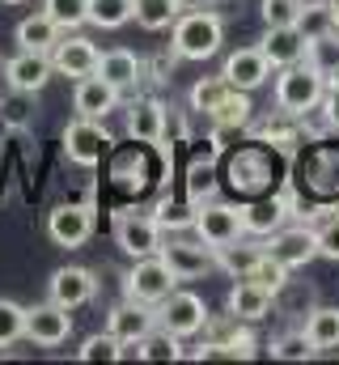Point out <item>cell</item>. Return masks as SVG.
Here are the masks:
<instances>
[{"mask_svg":"<svg viewBox=\"0 0 339 365\" xmlns=\"http://www.w3.org/2000/svg\"><path fill=\"white\" fill-rule=\"evenodd\" d=\"M276 179H284V162H280V149L267 145V140H254V145H242L229 153L225 162V182L238 191V195H267Z\"/></svg>","mask_w":339,"mask_h":365,"instance_id":"1","label":"cell"},{"mask_svg":"<svg viewBox=\"0 0 339 365\" xmlns=\"http://www.w3.org/2000/svg\"><path fill=\"white\" fill-rule=\"evenodd\" d=\"M225 43V21L212 9H191L178 13V21L170 26V47L182 60H212Z\"/></svg>","mask_w":339,"mask_h":365,"instance_id":"2","label":"cell"},{"mask_svg":"<svg viewBox=\"0 0 339 365\" xmlns=\"http://www.w3.org/2000/svg\"><path fill=\"white\" fill-rule=\"evenodd\" d=\"M323 98H327V73H323V68H314L310 60L280 68V77H276V106H280L288 119H301V115L314 110Z\"/></svg>","mask_w":339,"mask_h":365,"instance_id":"3","label":"cell"},{"mask_svg":"<svg viewBox=\"0 0 339 365\" xmlns=\"http://www.w3.org/2000/svg\"><path fill=\"white\" fill-rule=\"evenodd\" d=\"M162 145H145V140H132L123 145L115 158H110V179L119 182L123 191H149L153 182L162 179Z\"/></svg>","mask_w":339,"mask_h":365,"instance_id":"4","label":"cell"},{"mask_svg":"<svg viewBox=\"0 0 339 365\" xmlns=\"http://www.w3.org/2000/svg\"><path fill=\"white\" fill-rule=\"evenodd\" d=\"M178 284H182V280L170 272V264L162 255H145V259H136V264L127 268V276H123V297L145 302V306H162Z\"/></svg>","mask_w":339,"mask_h":365,"instance_id":"5","label":"cell"},{"mask_svg":"<svg viewBox=\"0 0 339 365\" xmlns=\"http://www.w3.org/2000/svg\"><path fill=\"white\" fill-rule=\"evenodd\" d=\"M115 242H119V251H123V255L145 259V255H162L166 230L153 221V212H132V208H119V212H115Z\"/></svg>","mask_w":339,"mask_h":365,"instance_id":"6","label":"cell"},{"mask_svg":"<svg viewBox=\"0 0 339 365\" xmlns=\"http://www.w3.org/2000/svg\"><path fill=\"white\" fill-rule=\"evenodd\" d=\"M106 153H110V136H106L102 119L77 115V119L64 128V158H68L73 166L93 170V166H102V162H106Z\"/></svg>","mask_w":339,"mask_h":365,"instance_id":"7","label":"cell"},{"mask_svg":"<svg viewBox=\"0 0 339 365\" xmlns=\"http://www.w3.org/2000/svg\"><path fill=\"white\" fill-rule=\"evenodd\" d=\"M195 238L199 242H208L212 251H221V247H229V242H238L246 230H242V208H234V204H221V200H204L199 208H195Z\"/></svg>","mask_w":339,"mask_h":365,"instance_id":"8","label":"cell"},{"mask_svg":"<svg viewBox=\"0 0 339 365\" xmlns=\"http://www.w3.org/2000/svg\"><path fill=\"white\" fill-rule=\"evenodd\" d=\"M157 323H162L166 331H174L178 340H191V336L204 331V323H208V306H204L199 293H191V289H174L166 302L157 306Z\"/></svg>","mask_w":339,"mask_h":365,"instance_id":"9","label":"cell"},{"mask_svg":"<svg viewBox=\"0 0 339 365\" xmlns=\"http://www.w3.org/2000/svg\"><path fill=\"white\" fill-rule=\"evenodd\" d=\"M73 336V314L68 306L60 302H38V306H26V340L38 344V349H56Z\"/></svg>","mask_w":339,"mask_h":365,"instance_id":"10","label":"cell"},{"mask_svg":"<svg viewBox=\"0 0 339 365\" xmlns=\"http://www.w3.org/2000/svg\"><path fill=\"white\" fill-rule=\"evenodd\" d=\"M93 234V208L89 204H56L47 212V238L64 251H81Z\"/></svg>","mask_w":339,"mask_h":365,"instance_id":"11","label":"cell"},{"mask_svg":"<svg viewBox=\"0 0 339 365\" xmlns=\"http://www.w3.org/2000/svg\"><path fill=\"white\" fill-rule=\"evenodd\" d=\"M263 251H267L271 259H280L288 272H297V268H306L310 259H318V238H314V230H306V225H280Z\"/></svg>","mask_w":339,"mask_h":365,"instance_id":"12","label":"cell"},{"mask_svg":"<svg viewBox=\"0 0 339 365\" xmlns=\"http://www.w3.org/2000/svg\"><path fill=\"white\" fill-rule=\"evenodd\" d=\"M288 217H293V204H288V195H280V191L254 195V200L242 204V230L254 234V238H271L280 225H288Z\"/></svg>","mask_w":339,"mask_h":365,"instance_id":"13","label":"cell"},{"mask_svg":"<svg viewBox=\"0 0 339 365\" xmlns=\"http://www.w3.org/2000/svg\"><path fill=\"white\" fill-rule=\"evenodd\" d=\"M51 68L60 73V77H89L93 68H98V47L77 34V30H68V34H60V43L51 47Z\"/></svg>","mask_w":339,"mask_h":365,"instance_id":"14","label":"cell"},{"mask_svg":"<svg viewBox=\"0 0 339 365\" xmlns=\"http://www.w3.org/2000/svg\"><path fill=\"white\" fill-rule=\"evenodd\" d=\"M153 327H157V306H145V302H132V297H123V302L106 314V331H110L115 340H123V344L145 340Z\"/></svg>","mask_w":339,"mask_h":365,"instance_id":"15","label":"cell"},{"mask_svg":"<svg viewBox=\"0 0 339 365\" xmlns=\"http://www.w3.org/2000/svg\"><path fill=\"white\" fill-rule=\"evenodd\" d=\"M162 259L170 264V272L178 276V280H195V276L217 268V251L208 242H182V238L162 242Z\"/></svg>","mask_w":339,"mask_h":365,"instance_id":"16","label":"cell"},{"mask_svg":"<svg viewBox=\"0 0 339 365\" xmlns=\"http://www.w3.org/2000/svg\"><path fill=\"white\" fill-rule=\"evenodd\" d=\"M221 77H225V81H229L234 90L254 93L259 86H267V77H271V64H267L263 47H238V51H234V56L225 60Z\"/></svg>","mask_w":339,"mask_h":365,"instance_id":"17","label":"cell"},{"mask_svg":"<svg viewBox=\"0 0 339 365\" xmlns=\"http://www.w3.org/2000/svg\"><path fill=\"white\" fill-rule=\"evenodd\" d=\"M47 293H51V302L77 310V306H85V302H93V293H98V276L89 272V268H77V264L56 268L51 280H47Z\"/></svg>","mask_w":339,"mask_h":365,"instance_id":"18","label":"cell"},{"mask_svg":"<svg viewBox=\"0 0 339 365\" xmlns=\"http://www.w3.org/2000/svg\"><path fill=\"white\" fill-rule=\"evenodd\" d=\"M102 81H110L119 93L136 90L145 81V60L127 47H110V51H98V68H93Z\"/></svg>","mask_w":339,"mask_h":365,"instance_id":"19","label":"cell"},{"mask_svg":"<svg viewBox=\"0 0 339 365\" xmlns=\"http://www.w3.org/2000/svg\"><path fill=\"white\" fill-rule=\"evenodd\" d=\"M263 56L271 68H288V64H301L306 51H310V38L301 34V26H267L263 34Z\"/></svg>","mask_w":339,"mask_h":365,"instance_id":"20","label":"cell"},{"mask_svg":"<svg viewBox=\"0 0 339 365\" xmlns=\"http://www.w3.org/2000/svg\"><path fill=\"white\" fill-rule=\"evenodd\" d=\"M51 56L43 51H17L13 60H4V81L9 90H26V93H38L47 81H51Z\"/></svg>","mask_w":339,"mask_h":365,"instance_id":"21","label":"cell"},{"mask_svg":"<svg viewBox=\"0 0 339 365\" xmlns=\"http://www.w3.org/2000/svg\"><path fill=\"white\" fill-rule=\"evenodd\" d=\"M119 98L123 93L115 90L110 81H102L98 73H89L77 81V90H73V110L77 115H89V119H106L110 110H119Z\"/></svg>","mask_w":339,"mask_h":365,"instance_id":"22","label":"cell"},{"mask_svg":"<svg viewBox=\"0 0 339 365\" xmlns=\"http://www.w3.org/2000/svg\"><path fill=\"white\" fill-rule=\"evenodd\" d=\"M166 119H170V106L162 98H140V102H132L127 136L132 140H145V145H162L166 140Z\"/></svg>","mask_w":339,"mask_h":365,"instance_id":"23","label":"cell"},{"mask_svg":"<svg viewBox=\"0 0 339 365\" xmlns=\"http://www.w3.org/2000/svg\"><path fill=\"white\" fill-rule=\"evenodd\" d=\"M225 310H229L234 319H242V323H259V319L271 314V289H263V284H254L246 276H238V284L229 289Z\"/></svg>","mask_w":339,"mask_h":365,"instance_id":"24","label":"cell"},{"mask_svg":"<svg viewBox=\"0 0 339 365\" xmlns=\"http://www.w3.org/2000/svg\"><path fill=\"white\" fill-rule=\"evenodd\" d=\"M318 306V293H314V284L310 280H284L280 289H276V297H271V310L280 314V319H288V323H306V314Z\"/></svg>","mask_w":339,"mask_h":365,"instance_id":"25","label":"cell"},{"mask_svg":"<svg viewBox=\"0 0 339 365\" xmlns=\"http://www.w3.org/2000/svg\"><path fill=\"white\" fill-rule=\"evenodd\" d=\"M60 34H64V30H60L47 13H34V17L17 21V30H13L17 51H43V56H51V47L60 43Z\"/></svg>","mask_w":339,"mask_h":365,"instance_id":"26","label":"cell"},{"mask_svg":"<svg viewBox=\"0 0 339 365\" xmlns=\"http://www.w3.org/2000/svg\"><path fill=\"white\" fill-rule=\"evenodd\" d=\"M251 93L246 90H229L221 98V106L208 115L212 119V128H217V136H225V132H242L246 123H251Z\"/></svg>","mask_w":339,"mask_h":365,"instance_id":"27","label":"cell"},{"mask_svg":"<svg viewBox=\"0 0 339 365\" xmlns=\"http://www.w3.org/2000/svg\"><path fill=\"white\" fill-rule=\"evenodd\" d=\"M187 4L182 0H132V21L140 26V30H170L174 21H178V13H182Z\"/></svg>","mask_w":339,"mask_h":365,"instance_id":"28","label":"cell"},{"mask_svg":"<svg viewBox=\"0 0 339 365\" xmlns=\"http://www.w3.org/2000/svg\"><path fill=\"white\" fill-rule=\"evenodd\" d=\"M301 327H306V336H310V344L318 353L339 349V306H314Z\"/></svg>","mask_w":339,"mask_h":365,"instance_id":"29","label":"cell"},{"mask_svg":"<svg viewBox=\"0 0 339 365\" xmlns=\"http://www.w3.org/2000/svg\"><path fill=\"white\" fill-rule=\"evenodd\" d=\"M187 353H182V340L166 331L162 323L145 336V340H136V361H182Z\"/></svg>","mask_w":339,"mask_h":365,"instance_id":"30","label":"cell"},{"mask_svg":"<svg viewBox=\"0 0 339 365\" xmlns=\"http://www.w3.org/2000/svg\"><path fill=\"white\" fill-rule=\"evenodd\" d=\"M323 145V140H318ZM310 187L314 191H339V149L331 145H323V149H314L310 153Z\"/></svg>","mask_w":339,"mask_h":365,"instance_id":"31","label":"cell"},{"mask_svg":"<svg viewBox=\"0 0 339 365\" xmlns=\"http://www.w3.org/2000/svg\"><path fill=\"white\" fill-rule=\"evenodd\" d=\"M85 21L98 30H119L132 21V0H85Z\"/></svg>","mask_w":339,"mask_h":365,"instance_id":"32","label":"cell"},{"mask_svg":"<svg viewBox=\"0 0 339 365\" xmlns=\"http://www.w3.org/2000/svg\"><path fill=\"white\" fill-rule=\"evenodd\" d=\"M0 123L13 128V132H26L34 123V93L26 90H9L0 98Z\"/></svg>","mask_w":339,"mask_h":365,"instance_id":"33","label":"cell"},{"mask_svg":"<svg viewBox=\"0 0 339 365\" xmlns=\"http://www.w3.org/2000/svg\"><path fill=\"white\" fill-rule=\"evenodd\" d=\"M77 361H85V365L123 361V340H115L110 331H93V336H85V344L77 349Z\"/></svg>","mask_w":339,"mask_h":365,"instance_id":"34","label":"cell"},{"mask_svg":"<svg viewBox=\"0 0 339 365\" xmlns=\"http://www.w3.org/2000/svg\"><path fill=\"white\" fill-rule=\"evenodd\" d=\"M297 26H301V34H306L310 43H314V38H323V34H335V9H331V0H323V4L306 0V4H301Z\"/></svg>","mask_w":339,"mask_h":365,"instance_id":"35","label":"cell"},{"mask_svg":"<svg viewBox=\"0 0 339 365\" xmlns=\"http://www.w3.org/2000/svg\"><path fill=\"white\" fill-rule=\"evenodd\" d=\"M267 353H271L276 361H310L318 349L310 344L306 327H297V331H284V336H276V340L267 344Z\"/></svg>","mask_w":339,"mask_h":365,"instance_id":"36","label":"cell"},{"mask_svg":"<svg viewBox=\"0 0 339 365\" xmlns=\"http://www.w3.org/2000/svg\"><path fill=\"white\" fill-rule=\"evenodd\" d=\"M234 90L225 77H204V81H195L191 86V110H199V115H212L217 106H221V98Z\"/></svg>","mask_w":339,"mask_h":365,"instance_id":"37","label":"cell"},{"mask_svg":"<svg viewBox=\"0 0 339 365\" xmlns=\"http://www.w3.org/2000/svg\"><path fill=\"white\" fill-rule=\"evenodd\" d=\"M199 208V204H195ZM195 208L191 204H182V200H157V208H153V221L162 225V230H191L195 225Z\"/></svg>","mask_w":339,"mask_h":365,"instance_id":"38","label":"cell"},{"mask_svg":"<svg viewBox=\"0 0 339 365\" xmlns=\"http://www.w3.org/2000/svg\"><path fill=\"white\" fill-rule=\"evenodd\" d=\"M259 255H263V247H238V242H229V247L217 251V268H225V272L238 280V276H246L254 268Z\"/></svg>","mask_w":339,"mask_h":365,"instance_id":"39","label":"cell"},{"mask_svg":"<svg viewBox=\"0 0 339 365\" xmlns=\"http://www.w3.org/2000/svg\"><path fill=\"white\" fill-rule=\"evenodd\" d=\"M26 336V306H17L13 297H0V349L17 344Z\"/></svg>","mask_w":339,"mask_h":365,"instance_id":"40","label":"cell"},{"mask_svg":"<svg viewBox=\"0 0 339 365\" xmlns=\"http://www.w3.org/2000/svg\"><path fill=\"white\" fill-rule=\"evenodd\" d=\"M43 13L68 34V30H77L85 26V0H43Z\"/></svg>","mask_w":339,"mask_h":365,"instance_id":"41","label":"cell"},{"mask_svg":"<svg viewBox=\"0 0 339 365\" xmlns=\"http://www.w3.org/2000/svg\"><path fill=\"white\" fill-rule=\"evenodd\" d=\"M306 0H259V17L263 26H297Z\"/></svg>","mask_w":339,"mask_h":365,"instance_id":"42","label":"cell"},{"mask_svg":"<svg viewBox=\"0 0 339 365\" xmlns=\"http://www.w3.org/2000/svg\"><path fill=\"white\" fill-rule=\"evenodd\" d=\"M246 280H254V284H263V289H271V297H276V289H280V284L288 280V268H284L280 259H271V255L263 251V255L254 259V268L246 272Z\"/></svg>","mask_w":339,"mask_h":365,"instance_id":"43","label":"cell"},{"mask_svg":"<svg viewBox=\"0 0 339 365\" xmlns=\"http://www.w3.org/2000/svg\"><path fill=\"white\" fill-rule=\"evenodd\" d=\"M314 238H318V255L339 264V212H335V217H327V221L314 230Z\"/></svg>","mask_w":339,"mask_h":365,"instance_id":"44","label":"cell"},{"mask_svg":"<svg viewBox=\"0 0 339 365\" xmlns=\"http://www.w3.org/2000/svg\"><path fill=\"white\" fill-rule=\"evenodd\" d=\"M323 110H327V119H331V128L339 132V90H327V98H323Z\"/></svg>","mask_w":339,"mask_h":365,"instance_id":"45","label":"cell"},{"mask_svg":"<svg viewBox=\"0 0 339 365\" xmlns=\"http://www.w3.org/2000/svg\"><path fill=\"white\" fill-rule=\"evenodd\" d=\"M327 90H339V60L327 68Z\"/></svg>","mask_w":339,"mask_h":365,"instance_id":"46","label":"cell"},{"mask_svg":"<svg viewBox=\"0 0 339 365\" xmlns=\"http://www.w3.org/2000/svg\"><path fill=\"white\" fill-rule=\"evenodd\" d=\"M0 4H26V0H0Z\"/></svg>","mask_w":339,"mask_h":365,"instance_id":"47","label":"cell"},{"mask_svg":"<svg viewBox=\"0 0 339 365\" xmlns=\"http://www.w3.org/2000/svg\"><path fill=\"white\" fill-rule=\"evenodd\" d=\"M335 212H339V191H335Z\"/></svg>","mask_w":339,"mask_h":365,"instance_id":"48","label":"cell"},{"mask_svg":"<svg viewBox=\"0 0 339 365\" xmlns=\"http://www.w3.org/2000/svg\"><path fill=\"white\" fill-rule=\"evenodd\" d=\"M331 4H339V0H331Z\"/></svg>","mask_w":339,"mask_h":365,"instance_id":"49","label":"cell"}]
</instances>
